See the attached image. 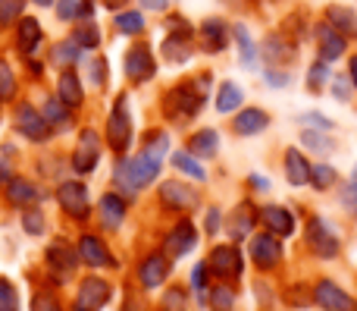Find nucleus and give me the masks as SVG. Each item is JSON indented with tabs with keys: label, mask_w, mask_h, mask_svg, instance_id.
Listing matches in <instances>:
<instances>
[{
	"label": "nucleus",
	"mask_w": 357,
	"mask_h": 311,
	"mask_svg": "<svg viewBox=\"0 0 357 311\" xmlns=\"http://www.w3.org/2000/svg\"><path fill=\"white\" fill-rule=\"evenodd\" d=\"M333 180H335V170L329 167V164H314V167H310V182H314L317 189L333 186Z\"/></svg>",
	"instance_id": "obj_40"
},
{
	"label": "nucleus",
	"mask_w": 357,
	"mask_h": 311,
	"mask_svg": "<svg viewBox=\"0 0 357 311\" xmlns=\"http://www.w3.org/2000/svg\"><path fill=\"white\" fill-rule=\"evenodd\" d=\"M310 249H314L320 258L339 255V243H335V236L320 224V220H310Z\"/></svg>",
	"instance_id": "obj_16"
},
{
	"label": "nucleus",
	"mask_w": 357,
	"mask_h": 311,
	"mask_svg": "<svg viewBox=\"0 0 357 311\" xmlns=\"http://www.w3.org/2000/svg\"><path fill=\"white\" fill-rule=\"evenodd\" d=\"M44 120H47L54 129H63V126H69L66 104H63L60 98H47V101H44Z\"/></svg>",
	"instance_id": "obj_30"
},
{
	"label": "nucleus",
	"mask_w": 357,
	"mask_h": 311,
	"mask_svg": "<svg viewBox=\"0 0 357 311\" xmlns=\"http://www.w3.org/2000/svg\"><path fill=\"white\" fill-rule=\"evenodd\" d=\"M22 226L31 233V236L44 233V220H41V214H38V211H29V214H25V220H22Z\"/></svg>",
	"instance_id": "obj_45"
},
{
	"label": "nucleus",
	"mask_w": 357,
	"mask_h": 311,
	"mask_svg": "<svg viewBox=\"0 0 357 311\" xmlns=\"http://www.w3.org/2000/svg\"><path fill=\"white\" fill-rule=\"evenodd\" d=\"M163 151H167V136H157L151 138V145L142 151L138 157H132V161L119 164L116 167V186H123L126 192H135V189L148 186V182L157 180V173H160V157Z\"/></svg>",
	"instance_id": "obj_1"
},
{
	"label": "nucleus",
	"mask_w": 357,
	"mask_h": 311,
	"mask_svg": "<svg viewBox=\"0 0 357 311\" xmlns=\"http://www.w3.org/2000/svg\"><path fill=\"white\" fill-rule=\"evenodd\" d=\"M157 73V63H154V54H151L148 44H135V48L126 50V75L132 82H148L151 75Z\"/></svg>",
	"instance_id": "obj_4"
},
{
	"label": "nucleus",
	"mask_w": 357,
	"mask_h": 311,
	"mask_svg": "<svg viewBox=\"0 0 357 311\" xmlns=\"http://www.w3.org/2000/svg\"><path fill=\"white\" fill-rule=\"evenodd\" d=\"M348 79H351V85L357 88V57H351V66H348Z\"/></svg>",
	"instance_id": "obj_57"
},
{
	"label": "nucleus",
	"mask_w": 357,
	"mask_h": 311,
	"mask_svg": "<svg viewBox=\"0 0 357 311\" xmlns=\"http://www.w3.org/2000/svg\"><path fill=\"white\" fill-rule=\"evenodd\" d=\"M207 268L213 270V274H220V277H235L241 270V258H238V252H235L232 245H220V249L210 252Z\"/></svg>",
	"instance_id": "obj_12"
},
{
	"label": "nucleus",
	"mask_w": 357,
	"mask_h": 311,
	"mask_svg": "<svg viewBox=\"0 0 357 311\" xmlns=\"http://www.w3.org/2000/svg\"><path fill=\"white\" fill-rule=\"evenodd\" d=\"M50 60H54L56 66H75V63L82 60V48L75 41H60L50 50Z\"/></svg>",
	"instance_id": "obj_28"
},
{
	"label": "nucleus",
	"mask_w": 357,
	"mask_h": 311,
	"mask_svg": "<svg viewBox=\"0 0 357 311\" xmlns=\"http://www.w3.org/2000/svg\"><path fill=\"white\" fill-rule=\"evenodd\" d=\"M195 243H197L195 226H191L188 220H182V224H178L173 233H169L167 249H169V255H173V258H182V255H188V252L195 249Z\"/></svg>",
	"instance_id": "obj_14"
},
{
	"label": "nucleus",
	"mask_w": 357,
	"mask_h": 311,
	"mask_svg": "<svg viewBox=\"0 0 357 311\" xmlns=\"http://www.w3.org/2000/svg\"><path fill=\"white\" fill-rule=\"evenodd\" d=\"M348 85H351L348 79H335V82H333V94H335L339 101H348V98H351V88H348Z\"/></svg>",
	"instance_id": "obj_51"
},
{
	"label": "nucleus",
	"mask_w": 357,
	"mask_h": 311,
	"mask_svg": "<svg viewBox=\"0 0 357 311\" xmlns=\"http://www.w3.org/2000/svg\"><path fill=\"white\" fill-rule=\"evenodd\" d=\"M79 255H82V261H88L91 268H104V264H113V258L107 255L104 243H98L94 236H82V239H79Z\"/></svg>",
	"instance_id": "obj_22"
},
{
	"label": "nucleus",
	"mask_w": 357,
	"mask_h": 311,
	"mask_svg": "<svg viewBox=\"0 0 357 311\" xmlns=\"http://www.w3.org/2000/svg\"><path fill=\"white\" fill-rule=\"evenodd\" d=\"M185 308V299L178 289H169L167 293V302H163V311H182Z\"/></svg>",
	"instance_id": "obj_48"
},
{
	"label": "nucleus",
	"mask_w": 357,
	"mask_h": 311,
	"mask_svg": "<svg viewBox=\"0 0 357 311\" xmlns=\"http://www.w3.org/2000/svg\"><path fill=\"white\" fill-rule=\"evenodd\" d=\"M173 164H176L178 170H182V173L195 176V180H204V167H201V164H197L191 154H185V151H176V154H173Z\"/></svg>",
	"instance_id": "obj_39"
},
{
	"label": "nucleus",
	"mask_w": 357,
	"mask_h": 311,
	"mask_svg": "<svg viewBox=\"0 0 357 311\" xmlns=\"http://www.w3.org/2000/svg\"><path fill=\"white\" fill-rule=\"evenodd\" d=\"M107 142L113 151H126L132 142V117H129V101L119 98L107 120Z\"/></svg>",
	"instance_id": "obj_3"
},
{
	"label": "nucleus",
	"mask_w": 357,
	"mask_h": 311,
	"mask_svg": "<svg viewBox=\"0 0 357 311\" xmlns=\"http://www.w3.org/2000/svg\"><path fill=\"white\" fill-rule=\"evenodd\" d=\"M123 217H126L123 198H116V195H104V198H100V220H104L107 230H116V226L123 224Z\"/></svg>",
	"instance_id": "obj_25"
},
{
	"label": "nucleus",
	"mask_w": 357,
	"mask_h": 311,
	"mask_svg": "<svg viewBox=\"0 0 357 311\" xmlns=\"http://www.w3.org/2000/svg\"><path fill=\"white\" fill-rule=\"evenodd\" d=\"M56 201L63 205V211L73 214V217H88V192L79 182H63L60 192H56Z\"/></svg>",
	"instance_id": "obj_7"
},
{
	"label": "nucleus",
	"mask_w": 357,
	"mask_h": 311,
	"mask_svg": "<svg viewBox=\"0 0 357 311\" xmlns=\"http://www.w3.org/2000/svg\"><path fill=\"white\" fill-rule=\"evenodd\" d=\"M82 3H85V0H60V3H56V16L60 19H79V10H82Z\"/></svg>",
	"instance_id": "obj_43"
},
{
	"label": "nucleus",
	"mask_w": 357,
	"mask_h": 311,
	"mask_svg": "<svg viewBox=\"0 0 357 311\" xmlns=\"http://www.w3.org/2000/svg\"><path fill=\"white\" fill-rule=\"evenodd\" d=\"M191 280H195V287H197V289H201L204 283H207V270H204V264H197V268H195V277H191Z\"/></svg>",
	"instance_id": "obj_55"
},
{
	"label": "nucleus",
	"mask_w": 357,
	"mask_h": 311,
	"mask_svg": "<svg viewBox=\"0 0 357 311\" xmlns=\"http://www.w3.org/2000/svg\"><path fill=\"white\" fill-rule=\"evenodd\" d=\"M31 311H60V305L54 302V296H35L31 299Z\"/></svg>",
	"instance_id": "obj_47"
},
{
	"label": "nucleus",
	"mask_w": 357,
	"mask_h": 311,
	"mask_svg": "<svg viewBox=\"0 0 357 311\" xmlns=\"http://www.w3.org/2000/svg\"><path fill=\"white\" fill-rule=\"evenodd\" d=\"M104 3H107V6H110V10H116V6H119V3H123V0H104Z\"/></svg>",
	"instance_id": "obj_59"
},
{
	"label": "nucleus",
	"mask_w": 357,
	"mask_h": 311,
	"mask_svg": "<svg viewBox=\"0 0 357 311\" xmlns=\"http://www.w3.org/2000/svg\"><path fill=\"white\" fill-rule=\"evenodd\" d=\"M107 299H110V287H107L104 280H98V277H88V280H82V287H79L75 311H98V308L107 305Z\"/></svg>",
	"instance_id": "obj_6"
},
{
	"label": "nucleus",
	"mask_w": 357,
	"mask_h": 311,
	"mask_svg": "<svg viewBox=\"0 0 357 311\" xmlns=\"http://www.w3.org/2000/svg\"><path fill=\"white\" fill-rule=\"evenodd\" d=\"M73 41L79 44L82 50H85V48H98V44H100V31H98V25H94V22H82L79 29H75Z\"/></svg>",
	"instance_id": "obj_34"
},
{
	"label": "nucleus",
	"mask_w": 357,
	"mask_h": 311,
	"mask_svg": "<svg viewBox=\"0 0 357 311\" xmlns=\"http://www.w3.org/2000/svg\"><path fill=\"white\" fill-rule=\"evenodd\" d=\"M201 35H204V48H207L210 54H220V50L229 44V29L222 19H204Z\"/></svg>",
	"instance_id": "obj_18"
},
{
	"label": "nucleus",
	"mask_w": 357,
	"mask_h": 311,
	"mask_svg": "<svg viewBox=\"0 0 357 311\" xmlns=\"http://www.w3.org/2000/svg\"><path fill=\"white\" fill-rule=\"evenodd\" d=\"M248 211H251V208H248V205H241L238 211H235V217H238V220H235V236H245V233H248V224H251V220L245 217Z\"/></svg>",
	"instance_id": "obj_49"
},
{
	"label": "nucleus",
	"mask_w": 357,
	"mask_h": 311,
	"mask_svg": "<svg viewBox=\"0 0 357 311\" xmlns=\"http://www.w3.org/2000/svg\"><path fill=\"white\" fill-rule=\"evenodd\" d=\"M260 220H264L273 233H279V236H291V233H295V220H291V214L285 211V208L266 205L264 211H260Z\"/></svg>",
	"instance_id": "obj_19"
},
{
	"label": "nucleus",
	"mask_w": 357,
	"mask_h": 311,
	"mask_svg": "<svg viewBox=\"0 0 357 311\" xmlns=\"http://www.w3.org/2000/svg\"><path fill=\"white\" fill-rule=\"evenodd\" d=\"M25 10V0H0V29L13 25Z\"/></svg>",
	"instance_id": "obj_37"
},
{
	"label": "nucleus",
	"mask_w": 357,
	"mask_h": 311,
	"mask_svg": "<svg viewBox=\"0 0 357 311\" xmlns=\"http://www.w3.org/2000/svg\"><path fill=\"white\" fill-rule=\"evenodd\" d=\"M266 79H270L273 88H285V85L291 82V75H289V73H266Z\"/></svg>",
	"instance_id": "obj_52"
},
{
	"label": "nucleus",
	"mask_w": 357,
	"mask_h": 311,
	"mask_svg": "<svg viewBox=\"0 0 357 311\" xmlns=\"http://www.w3.org/2000/svg\"><path fill=\"white\" fill-rule=\"evenodd\" d=\"M0 311H19L16 289H13V283L3 280V277H0Z\"/></svg>",
	"instance_id": "obj_42"
},
{
	"label": "nucleus",
	"mask_w": 357,
	"mask_h": 311,
	"mask_svg": "<svg viewBox=\"0 0 357 311\" xmlns=\"http://www.w3.org/2000/svg\"><path fill=\"white\" fill-rule=\"evenodd\" d=\"M304 148H310V151H326L329 145H326V138H323L320 132H304Z\"/></svg>",
	"instance_id": "obj_46"
},
{
	"label": "nucleus",
	"mask_w": 357,
	"mask_h": 311,
	"mask_svg": "<svg viewBox=\"0 0 357 311\" xmlns=\"http://www.w3.org/2000/svg\"><path fill=\"white\" fill-rule=\"evenodd\" d=\"M16 98V75L13 66L6 60H0V101H13Z\"/></svg>",
	"instance_id": "obj_36"
},
{
	"label": "nucleus",
	"mask_w": 357,
	"mask_h": 311,
	"mask_svg": "<svg viewBox=\"0 0 357 311\" xmlns=\"http://www.w3.org/2000/svg\"><path fill=\"white\" fill-rule=\"evenodd\" d=\"M16 129L22 136H29L31 142H44L50 136V123L44 120V113H38L31 104H19L16 110Z\"/></svg>",
	"instance_id": "obj_5"
},
{
	"label": "nucleus",
	"mask_w": 357,
	"mask_h": 311,
	"mask_svg": "<svg viewBox=\"0 0 357 311\" xmlns=\"http://www.w3.org/2000/svg\"><path fill=\"white\" fill-rule=\"evenodd\" d=\"M304 123H310V126H320V129H333V123H329V120H323L320 113H307V117H304Z\"/></svg>",
	"instance_id": "obj_53"
},
{
	"label": "nucleus",
	"mask_w": 357,
	"mask_h": 311,
	"mask_svg": "<svg viewBox=\"0 0 357 311\" xmlns=\"http://www.w3.org/2000/svg\"><path fill=\"white\" fill-rule=\"evenodd\" d=\"M6 189H10V201L13 205H25V201H31L35 198V186L31 182H25V180H10L6 182Z\"/></svg>",
	"instance_id": "obj_35"
},
{
	"label": "nucleus",
	"mask_w": 357,
	"mask_h": 311,
	"mask_svg": "<svg viewBox=\"0 0 357 311\" xmlns=\"http://www.w3.org/2000/svg\"><path fill=\"white\" fill-rule=\"evenodd\" d=\"M216 148H220V145H216V132L213 129H201L195 138H191V151L201 154V157H213Z\"/></svg>",
	"instance_id": "obj_32"
},
{
	"label": "nucleus",
	"mask_w": 357,
	"mask_h": 311,
	"mask_svg": "<svg viewBox=\"0 0 357 311\" xmlns=\"http://www.w3.org/2000/svg\"><path fill=\"white\" fill-rule=\"evenodd\" d=\"M210 88V75H197L195 82H185V85H176L173 92L163 98V110H167L169 120H188L201 110L204 98H207Z\"/></svg>",
	"instance_id": "obj_2"
},
{
	"label": "nucleus",
	"mask_w": 357,
	"mask_h": 311,
	"mask_svg": "<svg viewBox=\"0 0 357 311\" xmlns=\"http://www.w3.org/2000/svg\"><path fill=\"white\" fill-rule=\"evenodd\" d=\"M35 3H38V6H50V3H54V0H35Z\"/></svg>",
	"instance_id": "obj_60"
},
{
	"label": "nucleus",
	"mask_w": 357,
	"mask_h": 311,
	"mask_svg": "<svg viewBox=\"0 0 357 311\" xmlns=\"http://www.w3.org/2000/svg\"><path fill=\"white\" fill-rule=\"evenodd\" d=\"M264 57L270 63H289L291 57H295V44L282 41V38H270V41L264 44Z\"/></svg>",
	"instance_id": "obj_29"
},
{
	"label": "nucleus",
	"mask_w": 357,
	"mask_h": 311,
	"mask_svg": "<svg viewBox=\"0 0 357 311\" xmlns=\"http://www.w3.org/2000/svg\"><path fill=\"white\" fill-rule=\"evenodd\" d=\"M241 88L235 85V82H226V85L220 88V94H216V110L220 113H232V110H238L241 107Z\"/></svg>",
	"instance_id": "obj_27"
},
{
	"label": "nucleus",
	"mask_w": 357,
	"mask_h": 311,
	"mask_svg": "<svg viewBox=\"0 0 357 311\" xmlns=\"http://www.w3.org/2000/svg\"><path fill=\"white\" fill-rule=\"evenodd\" d=\"M169 3H173V0H142L144 10H157V13H163Z\"/></svg>",
	"instance_id": "obj_54"
},
{
	"label": "nucleus",
	"mask_w": 357,
	"mask_h": 311,
	"mask_svg": "<svg viewBox=\"0 0 357 311\" xmlns=\"http://www.w3.org/2000/svg\"><path fill=\"white\" fill-rule=\"evenodd\" d=\"M47 261L54 264V268H63V270L75 268V255L66 249V245H54V249H47Z\"/></svg>",
	"instance_id": "obj_38"
},
{
	"label": "nucleus",
	"mask_w": 357,
	"mask_h": 311,
	"mask_svg": "<svg viewBox=\"0 0 357 311\" xmlns=\"http://www.w3.org/2000/svg\"><path fill=\"white\" fill-rule=\"evenodd\" d=\"M167 274H169V261L163 255H151L148 261H144V268H142V283L148 289H154V287H160L163 280H167Z\"/></svg>",
	"instance_id": "obj_23"
},
{
	"label": "nucleus",
	"mask_w": 357,
	"mask_h": 311,
	"mask_svg": "<svg viewBox=\"0 0 357 311\" xmlns=\"http://www.w3.org/2000/svg\"><path fill=\"white\" fill-rule=\"evenodd\" d=\"M317 41H320V60H326V63H335L345 54V35L335 31L329 22L317 25Z\"/></svg>",
	"instance_id": "obj_9"
},
{
	"label": "nucleus",
	"mask_w": 357,
	"mask_h": 311,
	"mask_svg": "<svg viewBox=\"0 0 357 311\" xmlns=\"http://www.w3.org/2000/svg\"><path fill=\"white\" fill-rule=\"evenodd\" d=\"M3 182H10V170H6V161L0 157V186H3Z\"/></svg>",
	"instance_id": "obj_58"
},
{
	"label": "nucleus",
	"mask_w": 357,
	"mask_h": 311,
	"mask_svg": "<svg viewBox=\"0 0 357 311\" xmlns=\"http://www.w3.org/2000/svg\"><path fill=\"white\" fill-rule=\"evenodd\" d=\"M285 173H289L291 186H304V182H310V164L304 161V154L298 148L285 151Z\"/></svg>",
	"instance_id": "obj_21"
},
{
	"label": "nucleus",
	"mask_w": 357,
	"mask_h": 311,
	"mask_svg": "<svg viewBox=\"0 0 357 311\" xmlns=\"http://www.w3.org/2000/svg\"><path fill=\"white\" fill-rule=\"evenodd\" d=\"M235 38H238V50H241V63L245 66H254L257 63V48H254V41H251V35H248V29L245 25H235Z\"/></svg>",
	"instance_id": "obj_33"
},
{
	"label": "nucleus",
	"mask_w": 357,
	"mask_h": 311,
	"mask_svg": "<svg viewBox=\"0 0 357 311\" xmlns=\"http://www.w3.org/2000/svg\"><path fill=\"white\" fill-rule=\"evenodd\" d=\"M326 22L333 25L335 31H342L345 38H357V13L351 6H329L326 10Z\"/></svg>",
	"instance_id": "obj_17"
},
{
	"label": "nucleus",
	"mask_w": 357,
	"mask_h": 311,
	"mask_svg": "<svg viewBox=\"0 0 357 311\" xmlns=\"http://www.w3.org/2000/svg\"><path fill=\"white\" fill-rule=\"evenodd\" d=\"M163 57H167L169 63H188L191 60V44L185 35H169L167 41H163Z\"/></svg>",
	"instance_id": "obj_26"
},
{
	"label": "nucleus",
	"mask_w": 357,
	"mask_h": 311,
	"mask_svg": "<svg viewBox=\"0 0 357 311\" xmlns=\"http://www.w3.org/2000/svg\"><path fill=\"white\" fill-rule=\"evenodd\" d=\"M317 302H320L326 311H357V302L351 296L342 293L335 283H326V280L317 287Z\"/></svg>",
	"instance_id": "obj_10"
},
{
	"label": "nucleus",
	"mask_w": 357,
	"mask_h": 311,
	"mask_svg": "<svg viewBox=\"0 0 357 311\" xmlns=\"http://www.w3.org/2000/svg\"><path fill=\"white\" fill-rule=\"evenodd\" d=\"M56 98L63 101L66 107H79L82 104V82H79V75L73 73V69H66V73L60 75V85H56Z\"/></svg>",
	"instance_id": "obj_24"
},
{
	"label": "nucleus",
	"mask_w": 357,
	"mask_h": 311,
	"mask_svg": "<svg viewBox=\"0 0 357 311\" xmlns=\"http://www.w3.org/2000/svg\"><path fill=\"white\" fill-rule=\"evenodd\" d=\"M116 29L123 31V35H142V31H144V16L138 10L116 13Z\"/></svg>",
	"instance_id": "obj_31"
},
{
	"label": "nucleus",
	"mask_w": 357,
	"mask_h": 311,
	"mask_svg": "<svg viewBox=\"0 0 357 311\" xmlns=\"http://www.w3.org/2000/svg\"><path fill=\"white\" fill-rule=\"evenodd\" d=\"M266 126H270V117H266L260 107H248V110H241L238 117L232 120V129L238 132V136H257Z\"/></svg>",
	"instance_id": "obj_13"
},
{
	"label": "nucleus",
	"mask_w": 357,
	"mask_h": 311,
	"mask_svg": "<svg viewBox=\"0 0 357 311\" xmlns=\"http://www.w3.org/2000/svg\"><path fill=\"white\" fill-rule=\"evenodd\" d=\"M216 226H220V211H210V220H207V230L216 233Z\"/></svg>",
	"instance_id": "obj_56"
},
{
	"label": "nucleus",
	"mask_w": 357,
	"mask_h": 311,
	"mask_svg": "<svg viewBox=\"0 0 357 311\" xmlns=\"http://www.w3.org/2000/svg\"><path fill=\"white\" fill-rule=\"evenodd\" d=\"M160 198H163V205L176 208V211H188V208L197 205V195L191 192L188 186H178V182H167L163 192H160Z\"/></svg>",
	"instance_id": "obj_20"
},
{
	"label": "nucleus",
	"mask_w": 357,
	"mask_h": 311,
	"mask_svg": "<svg viewBox=\"0 0 357 311\" xmlns=\"http://www.w3.org/2000/svg\"><path fill=\"white\" fill-rule=\"evenodd\" d=\"M98 154H100L98 132H94V129H85V132H82L79 148H75V157H73L75 170H79V173H91V170L98 167Z\"/></svg>",
	"instance_id": "obj_8"
},
{
	"label": "nucleus",
	"mask_w": 357,
	"mask_h": 311,
	"mask_svg": "<svg viewBox=\"0 0 357 311\" xmlns=\"http://www.w3.org/2000/svg\"><path fill=\"white\" fill-rule=\"evenodd\" d=\"M307 82H310V88H314V92H320V88L329 82V63L326 60H317L314 66H310V73H307Z\"/></svg>",
	"instance_id": "obj_41"
},
{
	"label": "nucleus",
	"mask_w": 357,
	"mask_h": 311,
	"mask_svg": "<svg viewBox=\"0 0 357 311\" xmlns=\"http://www.w3.org/2000/svg\"><path fill=\"white\" fill-rule=\"evenodd\" d=\"M213 311H229L232 308V293H229L226 287H220V289H213Z\"/></svg>",
	"instance_id": "obj_44"
},
{
	"label": "nucleus",
	"mask_w": 357,
	"mask_h": 311,
	"mask_svg": "<svg viewBox=\"0 0 357 311\" xmlns=\"http://www.w3.org/2000/svg\"><path fill=\"white\" fill-rule=\"evenodd\" d=\"M282 249H279V239L270 236V233H260V236L251 239V258L260 264V268H273L279 261Z\"/></svg>",
	"instance_id": "obj_11"
},
{
	"label": "nucleus",
	"mask_w": 357,
	"mask_h": 311,
	"mask_svg": "<svg viewBox=\"0 0 357 311\" xmlns=\"http://www.w3.org/2000/svg\"><path fill=\"white\" fill-rule=\"evenodd\" d=\"M91 82L94 85H104L107 82V60H94L91 63Z\"/></svg>",
	"instance_id": "obj_50"
},
{
	"label": "nucleus",
	"mask_w": 357,
	"mask_h": 311,
	"mask_svg": "<svg viewBox=\"0 0 357 311\" xmlns=\"http://www.w3.org/2000/svg\"><path fill=\"white\" fill-rule=\"evenodd\" d=\"M16 44H19V50H22L25 57H29V54H35V50H38V44H41V22H38V19H31V16L19 19V29H16Z\"/></svg>",
	"instance_id": "obj_15"
}]
</instances>
